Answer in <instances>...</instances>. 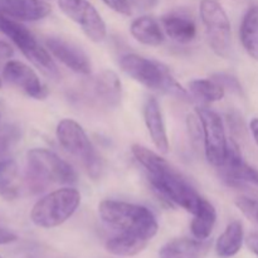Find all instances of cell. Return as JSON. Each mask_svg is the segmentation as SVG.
I'll list each match as a JSON object with an SVG mask.
<instances>
[{"instance_id": "6da1fadb", "label": "cell", "mask_w": 258, "mask_h": 258, "mask_svg": "<svg viewBox=\"0 0 258 258\" xmlns=\"http://www.w3.org/2000/svg\"><path fill=\"white\" fill-rule=\"evenodd\" d=\"M134 158L148 173V179L154 190L168 203L196 214L201 208L203 197L193 185L170 165L166 159L150 149L135 144L131 148Z\"/></svg>"}, {"instance_id": "7a4b0ae2", "label": "cell", "mask_w": 258, "mask_h": 258, "mask_svg": "<svg viewBox=\"0 0 258 258\" xmlns=\"http://www.w3.org/2000/svg\"><path fill=\"white\" fill-rule=\"evenodd\" d=\"M98 214L101 221L117 233L133 234L149 242L158 233L155 216L144 206L105 199L98 204Z\"/></svg>"}, {"instance_id": "3957f363", "label": "cell", "mask_w": 258, "mask_h": 258, "mask_svg": "<svg viewBox=\"0 0 258 258\" xmlns=\"http://www.w3.org/2000/svg\"><path fill=\"white\" fill-rule=\"evenodd\" d=\"M27 185L33 193H40L52 184L72 185L77 174L72 165L47 149H30L27 153Z\"/></svg>"}, {"instance_id": "277c9868", "label": "cell", "mask_w": 258, "mask_h": 258, "mask_svg": "<svg viewBox=\"0 0 258 258\" xmlns=\"http://www.w3.org/2000/svg\"><path fill=\"white\" fill-rule=\"evenodd\" d=\"M120 67L133 80L149 90L160 91L173 97L189 101V92L179 85L170 71L161 63L139 54H125L120 59Z\"/></svg>"}, {"instance_id": "5b68a950", "label": "cell", "mask_w": 258, "mask_h": 258, "mask_svg": "<svg viewBox=\"0 0 258 258\" xmlns=\"http://www.w3.org/2000/svg\"><path fill=\"white\" fill-rule=\"evenodd\" d=\"M81 203V194L72 186L57 189L33 206L30 219L40 228H55L75 214Z\"/></svg>"}, {"instance_id": "8992f818", "label": "cell", "mask_w": 258, "mask_h": 258, "mask_svg": "<svg viewBox=\"0 0 258 258\" xmlns=\"http://www.w3.org/2000/svg\"><path fill=\"white\" fill-rule=\"evenodd\" d=\"M0 32L9 37L14 42V44L19 48L20 52L30 62L40 68L45 75L54 78L59 77V72H58L57 66L53 60L49 50L43 48L35 39L33 33L27 29L22 23L0 13Z\"/></svg>"}, {"instance_id": "52a82bcc", "label": "cell", "mask_w": 258, "mask_h": 258, "mask_svg": "<svg viewBox=\"0 0 258 258\" xmlns=\"http://www.w3.org/2000/svg\"><path fill=\"white\" fill-rule=\"evenodd\" d=\"M55 135L59 145L68 154L82 161L88 173L96 178L100 173V160L82 126L72 118H63L58 122Z\"/></svg>"}, {"instance_id": "ba28073f", "label": "cell", "mask_w": 258, "mask_h": 258, "mask_svg": "<svg viewBox=\"0 0 258 258\" xmlns=\"http://www.w3.org/2000/svg\"><path fill=\"white\" fill-rule=\"evenodd\" d=\"M199 13L212 50L218 57L227 58L231 53L232 30L226 10L218 0H201Z\"/></svg>"}, {"instance_id": "9c48e42d", "label": "cell", "mask_w": 258, "mask_h": 258, "mask_svg": "<svg viewBox=\"0 0 258 258\" xmlns=\"http://www.w3.org/2000/svg\"><path fill=\"white\" fill-rule=\"evenodd\" d=\"M197 115L201 120L203 130L204 153L207 160L213 166L219 168L226 159L228 146L223 121L218 113L206 106L197 107Z\"/></svg>"}, {"instance_id": "30bf717a", "label": "cell", "mask_w": 258, "mask_h": 258, "mask_svg": "<svg viewBox=\"0 0 258 258\" xmlns=\"http://www.w3.org/2000/svg\"><path fill=\"white\" fill-rule=\"evenodd\" d=\"M63 14L82 29L86 37L95 43H101L107 35L102 17L88 0H58Z\"/></svg>"}, {"instance_id": "8fae6325", "label": "cell", "mask_w": 258, "mask_h": 258, "mask_svg": "<svg viewBox=\"0 0 258 258\" xmlns=\"http://www.w3.org/2000/svg\"><path fill=\"white\" fill-rule=\"evenodd\" d=\"M3 77L10 85L35 100H44L49 93L47 86L39 80L37 73L20 60H8L3 70Z\"/></svg>"}, {"instance_id": "7c38bea8", "label": "cell", "mask_w": 258, "mask_h": 258, "mask_svg": "<svg viewBox=\"0 0 258 258\" xmlns=\"http://www.w3.org/2000/svg\"><path fill=\"white\" fill-rule=\"evenodd\" d=\"M45 47L53 57L73 72L82 76H88L92 71V64L88 55L73 43L67 42L58 37H49L45 40Z\"/></svg>"}, {"instance_id": "4fadbf2b", "label": "cell", "mask_w": 258, "mask_h": 258, "mask_svg": "<svg viewBox=\"0 0 258 258\" xmlns=\"http://www.w3.org/2000/svg\"><path fill=\"white\" fill-rule=\"evenodd\" d=\"M44 0H0V13L18 22H38L50 14Z\"/></svg>"}, {"instance_id": "5bb4252c", "label": "cell", "mask_w": 258, "mask_h": 258, "mask_svg": "<svg viewBox=\"0 0 258 258\" xmlns=\"http://www.w3.org/2000/svg\"><path fill=\"white\" fill-rule=\"evenodd\" d=\"M144 120H145L146 128L155 148L160 153L168 154L169 148H170L168 134H166L160 103L155 97H149L146 100L145 106H144Z\"/></svg>"}, {"instance_id": "9a60e30c", "label": "cell", "mask_w": 258, "mask_h": 258, "mask_svg": "<svg viewBox=\"0 0 258 258\" xmlns=\"http://www.w3.org/2000/svg\"><path fill=\"white\" fill-rule=\"evenodd\" d=\"M95 95L108 107H117L122 97V83L117 73L111 70H103L93 82Z\"/></svg>"}, {"instance_id": "2e32d148", "label": "cell", "mask_w": 258, "mask_h": 258, "mask_svg": "<svg viewBox=\"0 0 258 258\" xmlns=\"http://www.w3.org/2000/svg\"><path fill=\"white\" fill-rule=\"evenodd\" d=\"M161 25L170 39L178 43H189L196 38L197 25L189 15L183 13H169L161 18Z\"/></svg>"}, {"instance_id": "e0dca14e", "label": "cell", "mask_w": 258, "mask_h": 258, "mask_svg": "<svg viewBox=\"0 0 258 258\" xmlns=\"http://www.w3.org/2000/svg\"><path fill=\"white\" fill-rule=\"evenodd\" d=\"M208 243L194 238H175L164 244L159 251L160 258H202Z\"/></svg>"}, {"instance_id": "ac0fdd59", "label": "cell", "mask_w": 258, "mask_h": 258, "mask_svg": "<svg viewBox=\"0 0 258 258\" xmlns=\"http://www.w3.org/2000/svg\"><path fill=\"white\" fill-rule=\"evenodd\" d=\"M130 32L131 35L139 43L148 45V47H159L160 44H163L164 39H165L164 30L161 29L158 20L149 15L136 18L131 23Z\"/></svg>"}, {"instance_id": "d6986e66", "label": "cell", "mask_w": 258, "mask_h": 258, "mask_svg": "<svg viewBox=\"0 0 258 258\" xmlns=\"http://www.w3.org/2000/svg\"><path fill=\"white\" fill-rule=\"evenodd\" d=\"M244 241L243 226L239 221H233L227 226L223 233L218 237L216 252L221 258H231L241 251Z\"/></svg>"}, {"instance_id": "ffe728a7", "label": "cell", "mask_w": 258, "mask_h": 258, "mask_svg": "<svg viewBox=\"0 0 258 258\" xmlns=\"http://www.w3.org/2000/svg\"><path fill=\"white\" fill-rule=\"evenodd\" d=\"M239 38L247 54L258 62V5L247 10L239 28Z\"/></svg>"}, {"instance_id": "44dd1931", "label": "cell", "mask_w": 258, "mask_h": 258, "mask_svg": "<svg viewBox=\"0 0 258 258\" xmlns=\"http://www.w3.org/2000/svg\"><path fill=\"white\" fill-rule=\"evenodd\" d=\"M149 241L133 234L117 233L107 239L105 247L108 253L117 257H134L143 252Z\"/></svg>"}, {"instance_id": "7402d4cb", "label": "cell", "mask_w": 258, "mask_h": 258, "mask_svg": "<svg viewBox=\"0 0 258 258\" xmlns=\"http://www.w3.org/2000/svg\"><path fill=\"white\" fill-rule=\"evenodd\" d=\"M190 224V231L194 238L199 241H207L213 232L217 222V211L211 202L203 198L201 208L198 209Z\"/></svg>"}, {"instance_id": "603a6c76", "label": "cell", "mask_w": 258, "mask_h": 258, "mask_svg": "<svg viewBox=\"0 0 258 258\" xmlns=\"http://www.w3.org/2000/svg\"><path fill=\"white\" fill-rule=\"evenodd\" d=\"M19 168L12 159L0 160V197L5 201L18 198L20 191Z\"/></svg>"}, {"instance_id": "cb8c5ba5", "label": "cell", "mask_w": 258, "mask_h": 258, "mask_svg": "<svg viewBox=\"0 0 258 258\" xmlns=\"http://www.w3.org/2000/svg\"><path fill=\"white\" fill-rule=\"evenodd\" d=\"M189 91L193 97L203 103H213L223 100L226 90L212 78H201L189 82Z\"/></svg>"}, {"instance_id": "d4e9b609", "label": "cell", "mask_w": 258, "mask_h": 258, "mask_svg": "<svg viewBox=\"0 0 258 258\" xmlns=\"http://www.w3.org/2000/svg\"><path fill=\"white\" fill-rule=\"evenodd\" d=\"M20 130L14 125H5L0 128V160L7 156V154L20 140Z\"/></svg>"}, {"instance_id": "484cf974", "label": "cell", "mask_w": 258, "mask_h": 258, "mask_svg": "<svg viewBox=\"0 0 258 258\" xmlns=\"http://www.w3.org/2000/svg\"><path fill=\"white\" fill-rule=\"evenodd\" d=\"M234 203L249 221L258 224V199L251 197H239Z\"/></svg>"}, {"instance_id": "4316f807", "label": "cell", "mask_w": 258, "mask_h": 258, "mask_svg": "<svg viewBox=\"0 0 258 258\" xmlns=\"http://www.w3.org/2000/svg\"><path fill=\"white\" fill-rule=\"evenodd\" d=\"M212 80L216 81L217 83L222 86L224 90H229L232 92L237 93V95H242L243 90H242L241 83L238 82L236 77L231 75H227V73H216V75L212 76Z\"/></svg>"}, {"instance_id": "83f0119b", "label": "cell", "mask_w": 258, "mask_h": 258, "mask_svg": "<svg viewBox=\"0 0 258 258\" xmlns=\"http://www.w3.org/2000/svg\"><path fill=\"white\" fill-rule=\"evenodd\" d=\"M108 8L113 10V12L118 13L122 15H130L131 14V5L128 4V0H102Z\"/></svg>"}, {"instance_id": "f1b7e54d", "label": "cell", "mask_w": 258, "mask_h": 258, "mask_svg": "<svg viewBox=\"0 0 258 258\" xmlns=\"http://www.w3.org/2000/svg\"><path fill=\"white\" fill-rule=\"evenodd\" d=\"M128 4L139 10H150L158 4V0H128Z\"/></svg>"}, {"instance_id": "f546056e", "label": "cell", "mask_w": 258, "mask_h": 258, "mask_svg": "<svg viewBox=\"0 0 258 258\" xmlns=\"http://www.w3.org/2000/svg\"><path fill=\"white\" fill-rule=\"evenodd\" d=\"M17 239H18L17 234L8 231V229L0 228V244L12 243V242H15Z\"/></svg>"}, {"instance_id": "4dcf8cb0", "label": "cell", "mask_w": 258, "mask_h": 258, "mask_svg": "<svg viewBox=\"0 0 258 258\" xmlns=\"http://www.w3.org/2000/svg\"><path fill=\"white\" fill-rule=\"evenodd\" d=\"M246 244L249 251L258 257V233H251L246 238Z\"/></svg>"}, {"instance_id": "1f68e13d", "label": "cell", "mask_w": 258, "mask_h": 258, "mask_svg": "<svg viewBox=\"0 0 258 258\" xmlns=\"http://www.w3.org/2000/svg\"><path fill=\"white\" fill-rule=\"evenodd\" d=\"M13 48L8 43L0 40V58H10L13 55Z\"/></svg>"}, {"instance_id": "d6a6232c", "label": "cell", "mask_w": 258, "mask_h": 258, "mask_svg": "<svg viewBox=\"0 0 258 258\" xmlns=\"http://www.w3.org/2000/svg\"><path fill=\"white\" fill-rule=\"evenodd\" d=\"M249 130H251L252 136H253L254 141L258 145V117L252 118L251 122H249Z\"/></svg>"}, {"instance_id": "836d02e7", "label": "cell", "mask_w": 258, "mask_h": 258, "mask_svg": "<svg viewBox=\"0 0 258 258\" xmlns=\"http://www.w3.org/2000/svg\"><path fill=\"white\" fill-rule=\"evenodd\" d=\"M2 85H3V82H2V78H0V88H2Z\"/></svg>"}, {"instance_id": "e575fe53", "label": "cell", "mask_w": 258, "mask_h": 258, "mask_svg": "<svg viewBox=\"0 0 258 258\" xmlns=\"http://www.w3.org/2000/svg\"><path fill=\"white\" fill-rule=\"evenodd\" d=\"M236 2H247V0H236Z\"/></svg>"}, {"instance_id": "d590c367", "label": "cell", "mask_w": 258, "mask_h": 258, "mask_svg": "<svg viewBox=\"0 0 258 258\" xmlns=\"http://www.w3.org/2000/svg\"><path fill=\"white\" fill-rule=\"evenodd\" d=\"M0 258H3V257H2V256H0Z\"/></svg>"}]
</instances>
